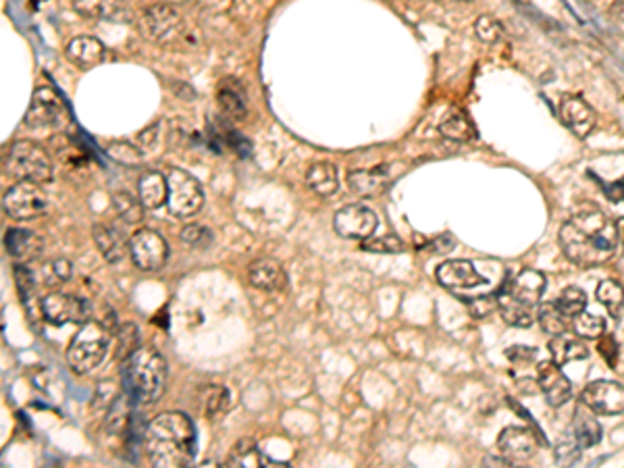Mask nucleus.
Instances as JSON below:
<instances>
[{
    "label": "nucleus",
    "instance_id": "nucleus-1",
    "mask_svg": "<svg viewBox=\"0 0 624 468\" xmlns=\"http://www.w3.org/2000/svg\"><path fill=\"white\" fill-rule=\"evenodd\" d=\"M560 246L575 265L601 267L614 259L619 248L616 225L599 210H585L562 225Z\"/></svg>",
    "mask_w": 624,
    "mask_h": 468
},
{
    "label": "nucleus",
    "instance_id": "nucleus-2",
    "mask_svg": "<svg viewBox=\"0 0 624 468\" xmlns=\"http://www.w3.org/2000/svg\"><path fill=\"white\" fill-rule=\"evenodd\" d=\"M146 456L152 466L181 468L196 456V427L183 412H163L152 419L144 435Z\"/></svg>",
    "mask_w": 624,
    "mask_h": 468
},
{
    "label": "nucleus",
    "instance_id": "nucleus-3",
    "mask_svg": "<svg viewBox=\"0 0 624 468\" xmlns=\"http://www.w3.org/2000/svg\"><path fill=\"white\" fill-rule=\"evenodd\" d=\"M167 375V361L154 348L139 346L123 361L125 393L138 406H152L163 398Z\"/></svg>",
    "mask_w": 624,
    "mask_h": 468
},
{
    "label": "nucleus",
    "instance_id": "nucleus-4",
    "mask_svg": "<svg viewBox=\"0 0 624 468\" xmlns=\"http://www.w3.org/2000/svg\"><path fill=\"white\" fill-rule=\"evenodd\" d=\"M543 291H546V275L541 270L525 269L517 277L506 280L497 291V309L504 320L512 327H531L537 319Z\"/></svg>",
    "mask_w": 624,
    "mask_h": 468
},
{
    "label": "nucleus",
    "instance_id": "nucleus-5",
    "mask_svg": "<svg viewBox=\"0 0 624 468\" xmlns=\"http://www.w3.org/2000/svg\"><path fill=\"white\" fill-rule=\"evenodd\" d=\"M108 346H111V331L98 320H87L69 343L67 362L71 371L77 375H87L98 369L107 358Z\"/></svg>",
    "mask_w": 624,
    "mask_h": 468
},
{
    "label": "nucleus",
    "instance_id": "nucleus-6",
    "mask_svg": "<svg viewBox=\"0 0 624 468\" xmlns=\"http://www.w3.org/2000/svg\"><path fill=\"white\" fill-rule=\"evenodd\" d=\"M5 171L17 181L48 184L55 178V167L48 152L32 140H17L11 144L5 158Z\"/></svg>",
    "mask_w": 624,
    "mask_h": 468
},
{
    "label": "nucleus",
    "instance_id": "nucleus-7",
    "mask_svg": "<svg viewBox=\"0 0 624 468\" xmlns=\"http://www.w3.org/2000/svg\"><path fill=\"white\" fill-rule=\"evenodd\" d=\"M169 196H167V209L169 213L178 219H188L196 215L204 204V192L200 181L188 171L173 167L167 173Z\"/></svg>",
    "mask_w": 624,
    "mask_h": 468
},
{
    "label": "nucleus",
    "instance_id": "nucleus-8",
    "mask_svg": "<svg viewBox=\"0 0 624 468\" xmlns=\"http://www.w3.org/2000/svg\"><path fill=\"white\" fill-rule=\"evenodd\" d=\"M139 27L146 38L160 46H173L186 34L181 13L171 5H152L142 13Z\"/></svg>",
    "mask_w": 624,
    "mask_h": 468
},
{
    "label": "nucleus",
    "instance_id": "nucleus-9",
    "mask_svg": "<svg viewBox=\"0 0 624 468\" xmlns=\"http://www.w3.org/2000/svg\"><path fill=\"white\" fill-rule=\"evenodd\" d=\"M69 121L67 107L58 92L50 86H38L32 94V102L26 113V126L32 129L58 127Z\"/></svg>",
    "mask_w": 624,
    "mask_h": 468
},
{
    "label": "nucleus",
    "instance_id": "nucleus-10",
    "mask_svg": "<svg viewBox=\"0 0 624 468\" xmlns=\"http://www.w3.org/2000/svg\"><path fill=\"white\" fill-rule=\"evenodd\" d=\"M46 194L40 184L34 181H19L9 188L3 196V209L15 221H32L46 210Z\"/></svg>",
    "mask_w": 624,
    "mask_h": 468
},
{
    "label": "nucleus",
    "instance_id": "nucleus-11",
    "mask_svg": "<svg viewBox=\"0 0 624 468\" xmlns=\"http://www.w3.org/2000/svg\"><path fill=\"white\" fill-rule=\"evenodd\" d=\"M40 309H42L44 319L55 327H63L69 323L84 325L90 320V314H92V306L87 300L65 294V291H53V294L44 296L40 302Z\"/></svg>",
    "mask_w": 624,
    "mask_h": 468
},
{
    "label": "nucleus",
    "instance_id": "nucleus-12",
    "mask_svg": "<svg viewBox=\"0 0 624 468\" xmlns=\"http://www.w3.org/2000/svg\"><path fill=\"white\" fill-rule=\"evenodd\" d=\"M129 256L139 270L154 273L167 265L169 244L157 231L138 229L129 238Z\"/></svg>",
    "mask_w": 624,
    "mask_h": 468
},
{
    "label": "nucleus",
    "instance_id": "nucleus-13",
    "mask_svg": "<svg viewBox=\"0 0 624 468\" xmlns=\"http://www.w3.org/2000/svg\"><path fill=\"white\" fill-rule=\"evenodd\" d=\"M379 228V217L364 204H346L333 217V229L343 239L363 241L374 236Z\"/></svg>",
    "mask_w": 624,
    "mask_h": 468
},
{
    "label": "nucleus",
    "instance_id": "nucleus-14",
    "mask_svg": "<svg viewBox=\"0 0 624 468\" xmlns=\"http://www.w3.org/2000/svg\"><path fill=\"white\" fill-rule=\"evenodd\" d=\"M581 404L593 411V414H624V385L619 382H593L583 390Z\"/></svg>",
    "mask_w": 624,
    "mask_h": 468
},
{
    "label": "nucleus",
    "instance_id": "nucleus-15",
    "mask_svg": "<svg viewBox=\"0 0 624 468\" xmlns=\"http://www.w3.org/2000/svg\"><path fill=\"white\" fill-rule=\"evenodd\" d=\"M539 448L537 435L527 427H506L497 437V450L510 463H525Z\"/></svg>",
    "mask_w": 624,
    "mask_h": 468
},
{
    "label": "nucleus",
    "instance_id": "nucleus-16",
    "mask_svg": "<svg viewBox=\"0 0 624 468\" xmlns=\"http://www.w3.org/2000/svg\"><path fill=\"white\" fill-rule=\"evenodd\" d=\"M537 385L549 406H564L572 398L568 377L562 372L560 364L554 361H543L537 364Z\"/></svg>",
    "mask_w": 624,
    "mask_h": 468
},
{
    "label": "nucleus",
    "instance_id": "nucleus-17",
    "mask_svg": "<svg viewBox=\"0 0 624 468\" xmlns=\"http://www.w3.org/2000/svg\"><path fill=\"white\" fill-rule=\"evenodd\" d=\"M435 277L447 290H473L487 283L486 277L475 269L473 262L465 259L442 262L435 270Z\"/></svg>",
    "mask_w": 624,
    "mask_h": 468
},
{
    "label": "nucleus",
    "instance_id": "nucleus-18",
    "mask_svg": "<svg viewBox=\"0 0 624 468\" xmlns=\"http://www.w3.org/2000/svg\"><path fill=\"white\" fill-rule=\"evenodd\" d=\"M248 281L264 294H279L288 288V273L275 259H259L250 262Z\"/></svg>",
    "mask_w": 624,
    "mask_h": 468
},
{
    "label": "nucleus",
    "instance_id": "nucleus-19",
    "mask_svg": "<svg viewBox=\"0 0 624 468\" xmlns=\"http://www.w3.org/2000/svg\"><path fill=\"white\" fill-rule=\"evenodd\" d=\"M560 119L572 134L585 140L596 129L598 115L583 98L567 97L560 102Z\"/></svg>",
    "mask_w": 624,
    "mask_h": 468
},
{
    "label": "nucleus",
    "instance_id": "nucleus-20",
    "mask_svg": "<svg viewBox=\"0 0 624 468\" xmlns=\"http://www.w3.org/2000/svg\"><path fill=\"white\" fill-rule=\"evenodd\" d=\"M73 9L86 19L129 24L131 11L123 0H73Z\"/></svg>",
    "mask_w": 624,
    "mask_h": 468
},
{
    "label": "nucleus",
    "instance_id": "nucleus-21",
    "mask_svg": "<svg viewBox=\"0 0 624 468\" xmlns=\"http://www.w3.org/2000/svg\"><path fill=\"white\" fill-rule=\"evenodd\" d=\"M392 184V173H389V165H377L371 169H356L348 173V188L354 196L361 198H371L387 189Z\"/></svg>",
    "mask_w": 624,
    "mask_h": 468
},
{
    "label": "nucleus",
    "instance_id": "nucleus-22",
    "mask_svg": "<svg viewBox=\"0 0 624 468\" xmlns=\"http://www.w3.org/2000/svg\"><path fill=\"white\" fill-rule=\"evenodd\" d=\"M65 56H67V61L71 65L87 71L92 67H98L100 63H105L107 48H105V44H102L98 38H94V36H77V38H73L67 44V48H65Z\"/></svg>",
    "mask_w": 624,
    "mask_h": 468
},
{
    "label": "nucleus",
    "instance_id": "nucleus-23",
    "mask_svg": "<svg viewBox=\"0 0 624 468\" xmlns=\"http://www.w3.org/2000/svg\"><path fill=\"white\" fill-rule=\"evenodd\" d=\"M217 102L221 113L231 121H246L248 117V97L244 86L238 79L227 77L217 87Z\"/></svg>",
    "mask_w": 624,
    "mask_h": 468
},
{
    "label": "nucleus",
    "instance_id": "nucleus-24",
    "mask_svg": "<svg viewBox=\"0 0 624 468\" xmlns=\"http://www.w3.org/2000/svg\"><path fill=\"white\" fill-rule=\"evenodd\" d=\"M5 248L9 252L11 259L17 262H32L36 259H40V254L44 250V241L36 236L34 231L29 229H6L5 233Z\"/></svg>",
    "mask_w": 624,
    "mask_h": 468
},
{
    "label": "nucleus",
    "instance_id": "nucleus-25",
    "mask_svg": "<svg viewBox=\"0 0 624 468\" xmlns=\"http://www.w3.org/2000/svg\"><path fill=\"white\" fill-rule=\"evenodd\" d=\"M92 238L102 259L111 262V265H119V262L125 260V254H129V239L125 241L121 233L111 228V225L97 223L92 228Z\"/></svg>",
    "mask_w": 624,
    "mask_h": 468
},
{
    "label": "nucleus",
    "instance_id": "nucleus-26",
    "mask_svg": "<svg viewBox=\"0 0 624 468\" xmlns=\"http://www.w3.org/2000/svg\"><path fill=\"white\" fill-rule=\"evenodd\" d=\"M169 184L167 175L159 171H144L138 179V198L148 210H157L167 204Z\"/></svg>",
    "mask_w": 624,
    "mask_h": 468
},
{
    "label": "nucleus",
    "instance_id": "nucleus-27",
    "mask_svg": "<svg viewBox=\"0 0 624 468\" xmlns=\"http://www.w3.org/2000/svg\"><path fill=\"white\" fill-rule=\"evenodd\" d=\"M570 435L581 450L593 448V445H598L601 442V425L596 416H593V411H589L585 404H581L575 411Z\"/></svg>",
    "mask_w": 624,
    "mask_h": 468
},
{
    "label": "nucleus",
    "instance_id": "nucleus-28",
    "mask_svg": "<svg viewBox=\"0 0 624 468\" xmlns=\"http://www.w3.org/2000/svg\"><path fill=\"white\" fill-rule=\"evenodd\" d=\"M306 186L312 189L317 196L329 198L337 192L340 188V178H337V169L332 163H314L308 167L306 171Z\"/></svg>",
    "mask_w": 624,
    "mask_h": 468
},
{
    "label": "nucleus",
    "instance_id": "nucleus-29",
    "mask_svg": "<svg viewBox=\"0 0 624 468\" xmlns=\"http://www.w3.org/2000/svg\"><path fill=\"white\" fill-rule=\"evenodd\" d=\"M549 352H552V361L560 364V367L567 362L583 361V358L589 356V350H587L581 338L578 335L572 338V335L567 333L554 335V340L549 341Z\"/></svg>",
    "mask_w": 624,
    "mask_h": 468
},
{
    "label": "nucleus",
    "instance_id": "nucleus-30",
    "mask_svg": "<svg viewBox=\"0 0 624 468\" xmlns=\"http://www.w3.org/2000/svg\"><path fill=\"white\" fill-rule=\"evenodd\" d=\"M200 408L207 419H219L231 408V393L223 385H209L200 393Z\"/></svg>",
    "mask_w": 624,
    "mask_h": 468
},
{
    "label": "nucleus",
    "instance_id": "nucleus-31",
    "mask_svg": "<svg viewBox=\"0 0 624 468\" xmlns=\"http://www.w3.org/2000/svg\"><path fill=\"white\" fill-rule=\"evenodd\" d=\"M439 134L452 142H471L476 136L473 121L462 111H452L439 123Z\"/></svg>",
    "mask_w": 624,
    "mask_h": 468
},
{
    "label": "nucleus",
    "instance_id": "nucleus-32",
    "mask_svg": "<svg viewBox=\"0 0 624 468\" xmlns=\"http://www.w3.org/2000/svg\"><path fill=\"white\" fill-rule=\"evenodd\" d=\"M227 464H230V466H250V468H254V466L269 464V463L262 458L256 442L250 440V437H244V440H240L231 448L230 458H227Z\"/></svg>",
    "mask_w": 624,
    "mask_h": 468
},
{
    "label": "nucleus",
    "instance_id": "nucleus-33",
    "mask_svg": "<svg viewBox=\"0 0 624 468\" xmlns=\"http://www.w3.org/2000/svg\"><path fill=\"white\" fill-rule=\"evenodd\" d=\"M113 207L123 223L138 225L144 219V204L139 198H134L129 192H115L113 194Z\"/></svg>",
    "mask_w": 624,
    "mask_h": 468
},
{
    "label": "nucleus",
    "instance_id": "nucleus-34",
    "mask_svg": "<svg viewBox=\"0 0 624 468\" xmlns=\"http://www.w3.org/2000/svg\"><path fill=\"white\" fill-rule=\"evenodd\" d=\"M537 319H539L543 331L549 333V335H560V333L568 331V319L560 312L556 302L541 304L539 312H537Z\"/></svg>",
    "mask_w": 624,
    "mask_h": 468
},
{
    "label": "nucleus",
    "instance_id": "nucleus-35",
    "mask_svg": "<svg viewBox=\"0 0 624 468\" xmlns=\"http://www.w3.org/2000/svg\"><path fill=\"white\" fill-rule=\"evenodd\" d=\"M596 296L599 300V304H604L608 312L612 314V317L619 319V314L624 306V290L619 281H612V280H606L598 285V291Z\"/></svg>",
    "mask_w": 624,
    "mask_h": 468
},
{
    "label": "nucleus",
    "instance_id": "nucleus-36",
    "mask_svg": "<svg viewBox=\"0 0 624 468\" xmlns=\"http://www.w3.org/2000/svg\"><path fill=\"white\" fill-rule=\"evenodd\" d=\"M572 331L581 340H599L606 331V320L598 314L581 312L578 317L572 319Z\"/></svg>",
    "mask_w": 624,
    "mask_h": 468
},
{
    "label": "nucleus",
    "instance_id": "nucleus-37",
    "mask_svg": "<svg viewBox=\"0 0 624 468\" xmlns=\"http://www.w3.org/2000/svg\"><path fill=\"white\" fill-rule=\"evenodd\" d=\"M556 304L564 317L572 320L585 310L587 294L581 288H575V285H572V288H567L562 291L560 298H556Z\"/></svg>",
    "mask_w": 624,
    "mask_h": 468
},
{
    "label": "nucleus",
    "instance_id": "nucleus-38",
    "mask_svg": "<svg viewBox=\"0 0 624 468\" xmlns=\"http://www.w3.org/2000/svg\"><path fill=\"white\" fill-rule=\"evenodd\" d=\"M107 155L111 160H115L117 165L123 167H139L142 165V150L136 148L134 144L129 142H111L107 144Z\"/></svg>",
    "mask_w": 624,
    "mask_h": 468
},
{
    "label": "nucleus",
    "instance_id": "nucleus-39",
    "mask_svg": "<svg viewBox=\"0 0 624 468\" xmlns=\"http://www.w3.org/2000/svg\"><path fill=\"white\" fill-rule=\"evenodd\" d=\"M131 398L125 393V398H117L115 404L111 406V411H108V419H107V427L111 433H123V429H128V421H129V414H131Z\"/></svg>",
    "mask_w": 624,
    "mask_h": 468
},
{
    "label": "nucleus",
    "instance_id": "nucleus-40",
    "mask_svg": "<svg viewBox=\"0 0 624 468\" xmlns=\"http://www.w3.org/2000/svg\"><path fill=\"white\" fill-rule=\"evenodd\" d=\"M361 250L371 254H400L404 252V241L398 236H371L361 241Z\"/></svg>",
    "mask_w": 624,
    "mask_h": 468
},
{
    "label": "nucleus",
    "instance_id": "nucleus-41",
    "mask_svg": "<svg viewBox=\"0 0 624 468\" xmlns=\"http://www.w3.org/2000/svg\"><path fill=\"white\" fill-rule=\"evenodd\" d=\"M73 275V267L67 259H55L44 265L42 269V285H61L69 281Z\"/></svg>",
    "mask_w": 624,
    "mask_h": 468
},
{
    "label": "nucleus",
    "instance_id": "nucleus-42",
    "mask_svg": "<svg viewBox=\"0 0 624 468\" xmlns=\"http://www.w3.org/2000/svg\"><path fill=\"white\" fill-rule=\"evenodd\" d=\"M179 238H181L183 244L198 248V250H207V248L212 244V239H215L212 231L209 228H204V225H200V223L186 225V228L181 229Z\"/></svg>",
    "mask_w": 624,
    "mask_h": 468
},
{
    "label": "nucleus",
    "instance_id": "nucleus-43",
    "mask_svg": "<svg viewBox=\"0 0 624 468\" xmlns=\"http://www.w3.org/2000/svg\"><path fill=\"white\" fill-rule=\"evenodd\" d=\"M475 34L481 42L496 44L504 36V27L496 17H491V15H481V17L475 21Z\"/></svg>",
    "mask_w": 624,
    "mask_h": 468
},
{
    "label": "nucleus",
    "instance_id": "nucleus-44",
    "mask_svg": "<svg viewBox=\"0 0 624 468\" xmlns=\"http://www.w3.org/2000/svg\"><path fill=\"white\" fill-rule=\"evenodd\" d=\"M117 358L125 361L131 352H136L139 348V338H138V327L131 323H125L119 327V333H117Z\"/></svg>",
    "mask_w": 624,
    "mask_h": 468
},
{
    "label": "nucleus",
    "instance_id": "nucleus-45",
    "mask_svg": "<svg viewBox=\"0 0 624 468\" xmlns=\"http://www.w3.org/2000/svg\"><path fill=\"white\" fill-rule=\"evenodd\" d=\"M13 275H15V281H17L19 294L24 298L32 294V291L36 290V285H38V280H36L34 270L26 265H15Z\"/></svg>",
    "mask_w": 624,
    "mask_h": 468
},
{
    "label": "nucleus",
    "instance_id": "nucleus-46",
    "mask_svg": "<svg viewBox=\"0 0 624 468\" xmlns=\"http://www.w3.org/2000/svg\"><path fill=\"white\" fill-rule=\"evenodd\" d=\"M599 354L606 358L608 367H610V369L619 367L620 352H619V343H616L612 333H606V335H601V338H599Z\"/></svg>",
    "mask_w": 624,
    "mask_h": 468
},
{
    "label": "nucleus",
    "instance_id": "nucleus-47",
    "mask_svg": "<svg viewBox=\"0 0 624 468\" xmlns=\"http://www.w3.org/2000/svg\"><path fill=\"white\" fill-rule=\"evenodd\" d=\"M506 356L510 358L514 367H527V364H531L535 361L537 352H535L533 348H527V346H514L508 350V352H506Z\"/></svg>",
    "mask_w": 624,
    "mask_h": 468
},
{
    "label": "nucleus",
    "instance_id": "nucleus-48",
    "mask_svg": "<svg viewBox=\"0 0 624 468\" xmlns=\"http://www.w3.org/2000/svg\"><path fill=\"white\" fill-rule=\"evenodd\" d=\"M578 452H583V450L578 448L577 442L570 437V442H562L556 448V460L560 464H572L578 458Z\"/></svg>",
    "mask_w": 624,
    "mask_h": 468
},
{
    "label": "nucleus",
    "instance_id": "nucleus-49",
    "mask_svg": "<svg viewBox=\"0 0 624 468\" xmlns=\"http://www.w3.org/2000/svg\"><path fill=\"white\" fill-rule=\"evenodd\" d=\"M157 129H159V126H150L148 129H144L142 134H139V137H138L139 144L146 146V148H150V146L154 144V137H157V134H154V131H157Z\"/></svg>",
    "mask_w": 624,
    "mask_h": 468
},
{
    "label": "nucleus",
    "instance_id": "nucleus-50",
    "mask_svg": "<svg viewBox=\"0 0 624 468\" xmlns=\"http://www.w3.org/2000/svg\"><path fill=\"white\" fill-rule=\"evenodd\" d=\"M610 17L624 24V0H614V5L610 6Z\"/></svg>",
    "mask_w": 624,
    "mask_h": 468
},
{
    "label": "nucleus",
    "instance_id": "nucleus-51",
    "mask_svg": "<svg viewBox=\"0 0 624 468\" xmlns=\"http://www.w3.org/2000/svg\"><path fill=\"white\" fill-rule=\"evenodd\" d=\"M616 236H619V244L624 248V217L616 219Z\"/></svg>",
    "mask_w": 624,
    "mask_h": 468
},
{
    "label": "nucleus",
    "instance_id": "nucleus-52",
    "mask_svg": "<svg viewBox=\"0 0 624 468\" xmlns=\"http://www.w3.org/2000/svg\"><path fill=\"white\" fill-rule=\"evenodd\" d=\"M462 3H468V0H462Z\"/></svg>",
    "mask_w": 624,
    "mask_h": 468
}]
</instances>
